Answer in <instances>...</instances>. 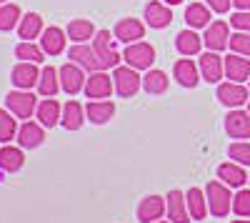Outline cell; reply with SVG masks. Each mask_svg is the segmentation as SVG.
Returning a JSON list of instances; mask_svg holds the SVG:
<instances>
[{"mask_svg":"<svg viewBox=\"0 0 250 223\" xmlns=\"http://www.w3.org/2000/svg\"><path fill=\"white\" fill-rule=\"evenodd\" d=\"M205 196H208V208H210L213 216L223 218V216L230 213V208H233V196H230V188H228L220 178L208 183Z\"/></svg>","mask_w":250,"mask_h":223,"instance_id":"1","label":"cell"},{"mask_svg":"<svg viewBox=\"0 0 250 223\" xmlns=\"http://www.w3.org/2000/svg\"><path fill=\"white\" fill-rule=\"evenodd\" d=\"M123 60L135 70H150L155 63V48L145 40H138V43H130L123 53Z\"/></svg>","mask_w":250,"mask_h":223,"instance_id":"2","label":"cell"},{"mask_svg":"<svg viewBox=\"0 0 250 223\" xmlns=\"http://www.w3.org/2000/svg\"><path fill=\"white\" fill-rule=\"evenodd\" d=\"M113 40H115V35H110V30H98L93 38V50L98 53L103 68H118V63L123 60V55L113 45Z\"/></svg>","mask_w":250,"mask_h":223,"instance_id":"3","label":"cell"},{"mask_svg":"<svg viewBox=\"0 0 250 223\" xmlns=\"http://www.w3.org/2000/svg\"><path fill=\"white\" fill-rule=\"evenodd\" d=\"M113 83H115V90H118L120 98H133L143 86V78L130 66H118L113 70Z\"/></svg>","mask_w":250,"mask_h":223,"instance_id":"4","label":"cell"},{"mask_svg":"<svg viewBox=\"0 0 250 223\" xmlns=\"http://www.w3.org/2000/svg\"><path fill=\"white\" fill-rule=\"evenodd\" d=\"M5 106H8V111L15 118H25L28 120L38 111V98L30 90H10L5 95Z\"/></svg>","mask_w":250,"mask_h":223,"instance_id":"5","label":"cell"},{"mask_svg":"<svg viewBox=\"0 0 250 223\" xmlns=\"http://www.w3.org/2000/svg\"><path fill=\"white\" fill-rule=\"evenodd\" d=\"M113 90H115V83L105 70H95L85 80V95L93 100H105V98H110Z\"/></svg>","mask_w":250,"mask_h":223,"instance_id":"6","label":"cell"},{"mask_svg":"<svg viewBox=\"0 0 250 223\" xmlns=\"http://www.w3.org/2000/svg\"><path fill=\"white\" fill-rule=\"evenodd\" d=\"M218 100L228 108H240L250 100V90L243 86V83H233V80H228V83H220L218 86Z\"/></svg>","mask_w":250,"mask_h":223,"instance_id":"7","label":"cell"},{"mask_svg":"<svg viewBox=\"0 0 250 223\" xmlns=\"http://www.w3.org/2000/svg\"><path fill=\"white\" fill-rule=\"evenodd\" d=\"M203 43L208 45V50H215V53H220L230 45V28H228L225 20H215V23H210L205 28Z\"/></svg>","mask_w":250,"mask_h":223,"instance_id":"8","label":"cell"},{"mask_svg":"<svg viewBox=\"0 0 250 223\" xmlns=\"http://www.w3.org/2000/svg\"><path fill=\"white\" fill-rule=\"evenodd\" d=\"M85 80L88 78H85V73H83V68L78 63H73V60L60 68V86L68 95H75L80 90H85Z\"/></svg>","mask_w":250,"mask_h":223,"instance_id":"9","label":"cell"},{"mask_svg":"<svg viewBox=\"0 0 250 223\" xmlns=\"http://www.w3.org/2000/svg\"><path fill=\"white\" fill-rule=\"evenodd\" d=\"M200 75L208 83H220V78L225 75V58H220L215 50H208L200 55Z\"/></svg>","mask_w":250,"mask_h":223,"instance_id":"10","label":"cell"},{"mask_svg":"<svg viewBox=\"0 0 250 223\" xmlns=\"http://www.w3.org/2000/svg\"><path fill=\"white\" fill-rule=\"evenodd\" d=\"M115 40H120V43H138L140 38H145V25L140 23L138 18H123L115 23V30H113Z\"/></svg>","mask_w":250,"mask_h":223,"instance_id":"11","label":"cell"},{"mask_svg":"<svg viewBox=\"0 0 250 223\" xmlns=\"http://www.w3.org/2000/svg\"><path fill=\"white\" fill-rule=\"evenodd\" d=\"M68 58L73 60V63H78L83 70H88V73L105 70V68H103V63H100V58H98V53H95L90 45H85V43H78V45H73Z\"/></svg>","mask_w":250,"mask_h":223,"instance_id":"12","label":"cell"},{"mask_svg":"<svg viewBox=\"0 0 250 223\" xmlns=\"http://www.w3.org/2000/svg\"><path fill=\"white\" fill-rule=\"evenodd\" d=\"M45 126L43 123H33V120H25L23 126L18 128V143H20V148H28V151H33V148H38V146H43V140H45V131H43Z\"/></svg>","mask_w":250,"mask_h":223,"instance_id":"13","label":"cell"},{"mask_svg":"<svg viewBox=\"0 0 250 223\" xmlns=\"http://www.w3.org/2000/svg\"><path fill=\"white\" fill-rule=\"evenodd\" d=\"M225 131H228L230 138H238V140L250 138V113L233 108L230 113L225 115Z\"/></svg>","mask_w":250,"mask_h":223,"instance_id":"14","label":"cell"},{"mask_svg":"<svg viewBox=\"0 0 250 223\" xmlns=\"http://www.w3.org/2000/svg\"><path fill=\"white\" fill-rule=\"evenodd\" d=\"M35 66H38V63H28V60H20V63L13 68L10 78H13V83H15L20 90H30L33 86H38L40 70H38Z\"/></svg>","mask_w":250,"mask_h":223,"instance_id":"15","label":"cell"},{"mask_svg":"<svg viewBox=\"0 0 250 223\" xmlns=\"http://www.w3.org/2000/svg\"><path fill=\"white\" fill-rule=\"evenodd\" d=\"M165 211H168V203H165L160 196H148V198H143L140 206H138V221L140 223H155V221L163 218Z\"/></svg>","mask_w":250,"mask_h":223,"instance_id":"16","label":"cell"},{"mask_svg":"<svg viewBox=\"0 0 250 223\" xmlns=\"http://www.w3.org/2000/svg\"><path fill=\"white\" fill-rule=\"evenodd\" d=\"M225 78H230L233 83H245L250 80V58L245 55H228L225 58Z\"/></svg>","mask_w":250,"mask_h":223,"instance_id":"17","label":"cell"},{"mask_svg":"<svg viewBox=\"0 0 250 223\" xmlns=\"http://www.w3.org/2000/svg\"><path fill=\"white\" fill-rule=\"evenodd\" d=\"M198 70L200 68L193 63L190 58H180L178 63L173 66V75H175V80H178L183 88H195L200 83V73Z\"/></svg>","mask_w":250,"mask_h":223,"instance_id":"18","label":"cell"},{"mask_svg":"<svg viewBox=\"0 0 250 223\" xmlns=\"http://www.w3.org/2000/svg\"><path fill=\"white\" fill-rule=\"evenodd\" d=\"M173 20V13L170 8L165 3H158V0H150L148 5H145V23H148L150 28L160 30V28H168Z\"/></svg>","mask_w":250,"mask_h":223,"instance_id":"19","label":"cell"},{"mask_svg":"<svg viewBox=\"0 0 250 223\" xmlns=\"http://www.w3.org/2000/svg\"><path fill=\"white\" fill-rule=\"evenodd\" d=\"M168 201V218L173 221V223H188L190 221V211H188V198H185V193H180V191H170L168 196H165Z\"/></svg>","mask_w":250,"mask_h":223,"instance_id":"20","label":"cell"},{"mask_svg":"<svg viewBox=\"0 0 250 223\" xmlns=\"http://www.w3.org/2000/svg\"><path fill=\"white\" fill-rule=\"evenodd\" d=\"M35 115H38V123H43L45 128H53L62 120V108L55 98H45L43 103H38Z\"/></svg>","mask_w":250,"mask_h":223,"instance_id":"21","label":"cell"},{"mask_svg":"<svg viewBox=\"0 0 250 223\" xmlns=\"http://www.w3.org/2000/svg\"><path fill=\"white\" fill-rule=\"evenodd\" d=\"M65 35H68V33H62V30L55 28V25L45 28L43 35H40V45H43L45 55H60L62 50H65V40H68Z\"/></svg>","mask_w":250,"mask_h":223,"instance_id":"22","label":"cell"},{"mask_svg":"<svg viewBox=\"0 0 250 223\" xmlns=\"http://www.w3.org/2000/svg\"><path fill=\"white\" fill-rule=\"evenodd\" d=\"M85 115H88L90 123L103 126L115 115V106H113V100H90L85 106Z\"/></svg>","mask_w":250,"mask_h":223,"instance_id":"23","label":"cell"},{"mask_svg":"<svg viewBox=\"0 0 250 223\" xmlns=\"http://www.w3.org/2000/svg\"><path fill=\"white\" fill-rule=\"evenodd\" d=\"M218 178L223 180L225 186H230V188H243V186H245V180H248V173L243 171L240 163L230 160V163L218 166Z\"/></svg>","mask_w":250,"mask_h":223,"instance_id":"24","label":"cell"},{"mask_svg":"<svg viewBox=\"0 0 250 223\" xmlns=\"http://www.w3.org/2000/svg\"><path fill=\"white\" fill-rule=\"evenodd\" d=\"M85 108H83L78 100H68L65 106H62V120L60 123L65 126L68 131H80L83 123H85Z\"/></svg>","mask_w":250,"mask_h":223,"instance_id":"25","label":"cell"},{"mask_svg":"<svg viewBox=\"0 0 250 223\" xmlns=\"http://www.w3.org/2000/svg\"><path fill=\"white\" fill-rule=\"evenodd\" d=\"M68 38L73 40V43H88L90 38H95V25L90 23L88 18H75V20H70L68 23Z\"/></svg>","mask_w":250,"mask_h":223,"instance_id":"26","label":"cell"},{"mask_svg":"<svg viewBox=\"0 0 250 223\" xmlns=\"http://www.w3.org/2000/svg\"><path fill=\"white\" fill-rule=\"evenodd\" d=\"M175 48L180 55H198L200 48H203V38L190 28V30H180L178 38H175Z\"/></svg>","mask_w":250,"mask_h":223,"instance_id":"27","label":"cell"},{"mask_svg":"<svg viewBox=\"0 0 250 223\" xmlns=\"http://www.w3.org/2000/svg\"><path fill=\"white\" fill-rule=\"evenodd\" d=\"M143 88L148 95H163L168 90V75L158 68H150L148 73L143 75Z\"/></svg>","mask_w":250,"mask_h":223,"instance_id":"28","label":"cell"},{"mask_svg":"<svg viewBox=\"0 0 250 223\" xmlns=\"http://www.w3.org/2000/svg\"><path fill=\"white\" fill-rule=\"evenodd\" d=\"M185 198H188V211H190V218H195V221H203L205 216H208V196L200 191V188H190L185 193Z\"/></svg>","mask_w":250,"mask_h":223,"instance_id":"29","label":"cell"},{"mask_svg":"<svg viewBox=\"0 0 250 223\" xmlns=\"http://www.w3.org/2000/svg\"><path fill=\"white\" fill-rule=\"evenodd\" d=\"M60 88V70H55L53 66L43 68L40 70V80H38V90L40 95H45V98H53Z\"/></svg>","mask_w":250,"mask_h":223,"instance_id":"30","label":"cell"},{"mask_svg":"<svg viewBox=\"0 0 250 223\" xmlns=\"http://www.w3.org/2000/svg\"><path fill=\"white\" fill-rule=\"evenodd\" d=\"M43 18H40L38 13H28L23 20H20V25H18V35L23 38V40H35L38 35H43Z\"/></svg>","mask_w":250,"mask_h":223,"instance_id":"31","label":"cell"},{"mask_svg":"<svg viewBox=\"0 0 250 223\" xmlns=\"http://www.w3.org/2000/svg\"><path fill=\"white\" fill-rule=\"evenodd\" d=\"M25 163V156L20 148H13V146H5V148H0V168H3L5 173H15L20 171Z\"/></svg>","mask_w":250,"mask_h":223,"instance_id":"32","label":"cell"},{"mask_svg":"<svg viewBox=\"0 0 250 223\" xmlns=\"http://www.w3.org/2000/svg\"><path fill=\"white\" fill-rule=\"evenodd\" d=\"M185 23L190 28H208L210 25V10L203 3H190L185 8Z\"/></svg>","mask_w":250,"mask_h":223,"instance_id":"33","label":"cell"},{"mask_svg":"<svg viewBox=\"0 0 250 223\" xmlns=\"http://www.w3.org/2000/svg\"><path fill=\"white\" fill-rule=\"evenodd\" d=\"M15 58L18 60H28V63H43L45 50H43V45H35L33 40H23V43L15 45Z\"/></svg>","mask_w":250,"mask_h":223,"instance_id":"34","label":"cell"},{"mask_svg":"<svg viewBox=\"0 0 250 223\" xmlns=\"http://www.w3.org/2000/svg\"><path fill=\"white\" fill-rule=\"evenodd\" d=\"M20 8L15 3H5V5H0V30L8 33L13 30L15 25H20Z\"/></svg>","mask_w":250,"mask_h":223,"instance_id":"35","label":"cell"},{"mask_svg":"<svg viewBox=\"0 0 250 223\" xmlns=\"http://www.w3.org/2000/svg\"><path fill=\"white\" fill-rule=\"evenodd\" d=\"M18 135V123L10 115V111L0 108V143H10V140Z\"/></svg>","mask_w":250,"mask_h":223,"instance_id":"36","label":"cell"},{"mask_svg":"<svg viewBox=\"0 0 250 223\" xmlns=\"http://www.w3.org/2000/svg\"><path fill=\"white\" fill-rule=\"evenodd\" d=\"M228 156H230L235 163H240V166H250V143H245V140H235V143H230V148H228Z\"/></svg>","mask_w":250,"mask_h":223,"instance_id":"37","label":"cell"},{"mask_svg":"<svg viewBox=\"0 0 250 223\" xmlns=\"http://www.w3.org/2000/svg\"><path fill=\"white\" fill-rule=\"evenodd\" d=\"M230 50L238 53V55L250 58V33H243V30L233 33L230 35Z\"/></svg>","mask_w":250,"mask_h":223,"instance_id":"38","label":"cell"},{"mask_svg":"<svg viewBox=\"0 0 250 223\" xmlns=\"http://www.w3.org/2000/svg\"><path fill=\"white\" fill-rule=\"evenodd\" d=\"M233 211L243 218H250V191L243 188L233 196Z\"/></svg>","mask_w":250,"mask_h":223,"instance_id":"39","label":"cell"},{"mask_svg":"<svg viewBox=\"0 0 250 223\" xmlns=\"http://www.w3.org/2000/svg\"><path fill=\"white\" fill-rule=\"evenodd\" d=\"M230 25L235 30H243V33H250V10H238L230 15Z\"/></svg>","mask_w":250,"mask_h":223,"instance_id":"40","label":"cell"},{"mask_svg":"<svg viewBox=\"0 0 250 223\" xmlns=\"http://www.w3.org/2000/svg\"><path fill=\"white\" fill-rule=\"evenodd\" d=\"M208 5H210V10H215V13H228L230 10V5H233V0H205Z\"/></svg>","mask_w":250,"mask_h":223,"instance_id":"41","label":"cell"},{"mask_svg":"<svg viewBox=\"0 0 250 223\" xmlns=\"http://www.w3.org/2000/svg\"><path fill=\"white\" fill-rule=\"evenodd\" d=\"M233 5L238 10H250V0H233Z\"/></svg>","mask_w":250,"mask_h":223,"instance_id":"42","label":"cell"},{"mask_svg":"<svg viewBox=\"0 0 250 223\" xmlns=\"http://www.w3.org/2000/svg\"><path fill=\"white\" fill-rule=\"evenodd\" d=\"M163 3H165V5H180L183 0H163Z\"/></svg>","mask_w":250,"mask_h":223,"instance_id":"43","label":"cell"},{"mask_svg":"<svg viewBox=\"0 0 250 223\" xmlns=\"http://www.w3.org/2000/svg\"><path fill=\"white\" fill-rule=\"evenodd\" d=\"M233 223H250V218H238V221H233Z\"/></svg>","mask_w":250,"mask_h":223,"instance_id":"44","label":"cell"},{"mask_svg":"<svg viewBox=\"0 0 250 223\" xmlns=\"http://www.w3.org/2000/svg\"><path fill=\"white\" fill-rule=\"evenodd\" d=\"M155 223H173V221H155Z\"/></svg>","mask_w":250,"mask_h":223,"instance_id":"45","label":"cell"},{"mask_svg":"<svg viewBox=\"0 0 250 223\" xmlns=\"http://www.w3.org/2000/svg\"><path fill=\"white\" fill-rule=\"evenodd\" d=\"M5 3H8V0H0V5H5Z\"/></svg>","mask_w":250,"mask_h":223,"instance_id":"46","label":"cell"},{"mask_svg":"<svg viewBox=\"0 0 250 223\" xmlns=\"http://www.w3.org/2000/svg\"><path fill=\"white\" fill-rule=\"evenodd\" d=\"M248 113H250V100H248Z\"/></svg>","mask_w":250,"mask_h":223,"instance_id":"47","label":"cell"},{"mask_svg":"<svg viewBox=\"0 0 250 223\" xmlns=\"http://www.w3.org/2000/svg\"><path fill=\"white\" fill-rule=\"evenodd\" d=\"M248 180H250V176H248Z\"/></svg>","mask_w":250,"mask_h":223,"instance_id":"48","label":"cell"}]
</instances>
